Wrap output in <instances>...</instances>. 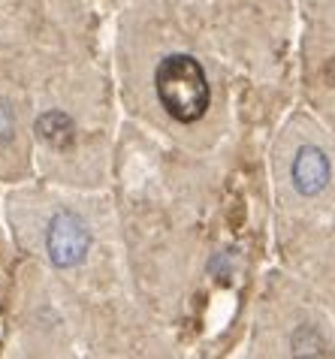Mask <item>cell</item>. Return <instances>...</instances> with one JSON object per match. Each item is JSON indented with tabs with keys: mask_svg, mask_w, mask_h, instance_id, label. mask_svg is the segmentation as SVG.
Returning a JSON list of instances; mask_svg holds the SVG:
<instances>
[{
	"mask_svg": "<svg viewBox=\"0 0 335 359\" xmlns=\"http://www.w3.org/2000/svg\"><path fill=\"white\" fill-rule=\"evenodd\" d=\"M154 88L163 109L175 121L193 124L209 112V103H212L209 79H205V69L200 67V61L191 55L163 57L154 73Z\"/></svg>",
	"mask_w": 335,
	"mask_h": 359,
	"instance_id": "cell-1",
	"label": "cell"
},
{
	"mask_svg": "<svg viewBox=\"0 0 335 359\" xmlns=\"http://www.w3.org/2000/svg\"><path fill=\"white\" fill-rule=\"evenodd\" d=\"M46 248L57 269H70L82 263L88 248H91V236H88V226L82 224V217L73 212H57L52 217V224H48Z\"/></svg>",
	"mask_w": 335,
	"mask_h": 359,
	"instance_id": "cell-2",
	"label": "cell"
},
{
	"mask_svg": "<svg viewBox=\"0 0 335 359\" xmlns=\"http://www.w3.org/2000/svg\"><path fill=\"white\" fill-rule=\"evenodd\" d=\"M329 161H327V154L320 151V148H314V145H302L296 157H293V169H290V175H293V184H296V191L305 194V196H314V194H320L323 187H327L329 182Z\"/></svg>",
	"mask_w": 335,
	"mask_h": 359,
	"instance_id": "cell-3",
	"label": "cell"
},
{
	"mask_svg": "<svg viewBox=\"0 0 335 359\" xmlns=\"http://www.w3.org/2000/svg\"><path fill=\"white\" fill-rule=\"evenodd\" d=\"M36 136H43L55 148H64L73 142V121L64 112H46L36 121Z\"/></svg>",
	"mask_w": 335,
	"mask_h": 359,
	"instance_id": "cell-4",
	"label": "cell"
},
{
	"mask_svg": "<svg viewBox=\"0 0 335 359\" xmlns=\"http://www.w3.org/2000/svg\"><path fill=\"white\" fill-rule=\"evenodd\" d=\"M9 133H13V112L0 103V142L4 139H9Z\"/></svg>",
	"mask_w": 335,
	"mask_h": 359,
	"instance_id": "cell-5",
	"label": "cell"
}]
</instances>
